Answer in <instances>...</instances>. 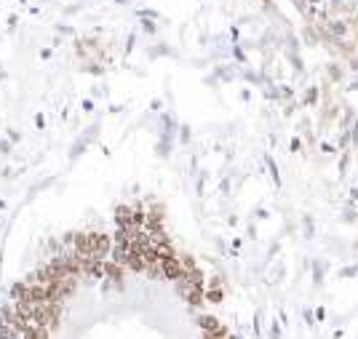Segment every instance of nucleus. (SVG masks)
Instances as JSON below:
<instances>
[{"mask_svg": "<svg viewBox=\"0 0 358 339\" xmlns=\"http://www.w3.org/2000/svg\"><path fill=\"white\" fill-rule=\"evenodd\" d=\"M222 299H225V294L219 291V289H211V291L203 294V302H211V304H219Z\"/></svg>", "mask_w": 358, "mask_h": 339, "instance_id": "nucleus-12", "label": "nucleus"}, {"mask_svg": "<svg viewBox=\"0 0 358 339\" xmlns=\"http://www.w3.org/2000/svg\"><path fill=\"white\" fill-rule=\"evenodd\" d=\"M91 243H94V251H91V259H99V262H107L112 251V238L107 233H91Z\"/></svg>", "mask_w": 358, "mask_h": 339, "instance_id": "nucleus-1", "label": "nucleus"}, {"mask_svg": "<svg viewBox=\"0 0 358 339\" xmlns=\"http://www.w3.org/2000/svg\"><path fill=\"white\" fill-rule=\"evenodd\" d=\"M182 294H185V299H187V304H192V307H198V304H203V286H182L177 283Z\"/></svg>", "mask_w": 358, "mask_h": 339, "instance_id": "nucleus-4", "label": "nucleus"}, {"mask_svg": "<svg viewBox=\"0 0 358 339\" xmlns=\"http://www.w3.org/2000/svg\"><path fill=\"white\" fill-rule=\"evenodd\" d=\"M72 251L78 257L88 259L91 251H94V243H91V233H72Z\"/></svg>", "mask_w": 358, "mask_h": 339, "instance_id": "nucleus-2", "label": "nucleus"}, {"mask_svg": "<svg viewBox=\"0 0 358 339\" xmlns=\"http://www.w3.org/2000/svg\"><path fill=\"white\" fill-rule=\"evenodd\" d=\"M115 222H118V227H131V208L118 206L115 208Z\"/></svg>", "mask_w": 358, "mask_h": 339, "instance_id": "nucleus-9", "label": "nucleus"}, {"mask_svg": "<svg viewBox=\"0 0 358 339\" xmlns=\"http://www.w3.org/2000/svg\"><path fill=\"white\" fill-rule=\"evenodd\" d=\"M329 32L337 35V38H342L345 32H348V24H345V21H329Z\"/></svg>", "mask_w": 358, "mask_h": 339, "instance_id": "nucleus-13", "label": "nucleus"}, {"mask_svg": "<svg viewBox=\"0 0 358 339\" xmlns=\"http://www.w3.org/2000/svg\"><path fill=\"white\" fill-rule=\"evenodd\" d=\"M201 339H209V337H201Z\"/></svg>", "mask_w": 358, "mask_h": 339, "instance_id": "nucleus-16", "label": "nucleus"}, {"mask_svg": "<svg viewBox=\"0 0 358 339\" xmlns=\"http://www.w3.org/2000/svg\"><path fill=\"white\" fill-rule=\"evenodd\" d=\"M105 275L110 280H115L118 286L123 283V267H121V264H115V262H105Z\"/></svg>", "mask_w": 358, "mask_h": 339, "instance_id": "nucleus-8", "label": "nucleus"}, {"mask_svg": "<svg viewBox=\"0 0 358 339\" xmlns=\"http://www.w3.org/2000/svg\"><path fill=\"white\" fill-rule=\"evenodd\" d=\"M21 337H24V339H51L48 329H43V326H30Z\"/></svg>", "mask_w": 358, "mask_h": 339, "instance_id": "nucleus-11", "label": "nucleus"}, {"mask_svg": "<svg viewBox=\"0 0 358 339\" xmlns=\"http://www.w3.org/2000/svg\"><path fill=\"white\" fill-rule=\"evenodd\" d=\"M11 299H14V302H21V299H30V286L27 283H14V289H11Z\"/></svg>", "mask_w": 358, "mask_h": 339, "instance_id": "nucleus-10", "label": "nucleus"}, {"mask_svg": "<svg viewBox=\"0 0 358 339\" xmlns=\"http://www.w3.org/2000/svg\"><path fill=\"white\" fill-rule=\"evenodd\" d=\"M353 139H356V142H358V126H356V134H353Z\"/></svg>", "mask_w": 358, "mask_h": 339, "instance_id": "nucleus-14", "label": "nucleus"}, {"mask_svg": "<svg viewBox=\"0 0 358 339\" xmlns=\"http://www.w3.org/2000/svg\"><path fill=\"white\" fill-rule=\"evenodd\" d=\"M198 326H201V329L206 331V334H214V331L222 329V323H219V320L214 318V315H201V318H198Z\"/></svg>", "mask_w": 358, "mask_h": 339, "instance_id": "nucleus-7", "label": "nucleus"}, {"mask_svg": "<svg viewBox=\"0 0 358 339\" xmlns=\"http://www.w3.org/2000/svg\"><path fill=\"white\" fill-rule=\"evenodd\" d=\"M161 275L177 283L182 275H185V270H182L179 259H177V257H166V259H161Z\"/></svg>", "mask_w": 358, "mask_h": 339, "instance_id": "nucleus-3", "label": "nucleus"}, {"mask_svg": "<svg viewBox=\"0 0 358 339\" xmlns=\"http://www.w3.org/2000/svg\"><path fill=\"white\" fill-rule=\"evenodd\" d=\"M126 267H131L134 273H142V270L147 267L145 259H142V251H139V248L128 246V251H126Z\"/></svg>", "mask_w": 358, "mask_h": 339, "instance_id": "nucleus-5", "label": "nucleus"}, {"mask_svg": "<svg viewBox=\"0 0 358 339\" xmlns=\"http://www.w3.org/2000/svg\"><path fill=\"white\" fill-rule=\"evenodd\" d=\"M350 67H353V70H358V61H353V64H350Z\"/></svg>", "mask_w": 358, "mask_h": 339, "instance_id": "nucleus-15", "label": "nucleus"}, {"mask_svg": "<svg viewBox=\"0 0 358 339\" xmlns=\"http://www.w3.org/2000/svg\"><path fill=\"white\" fill-rule=\"evenodd\" d=\"M27 286H30V299L32 302L35 304H48V289H45V286H41V283H27Z\"/></svg>", "mask_w": 358, "mask_h": 339, "instance_id": "nucleus-6", "label": "nucleus"}]
</instances>
